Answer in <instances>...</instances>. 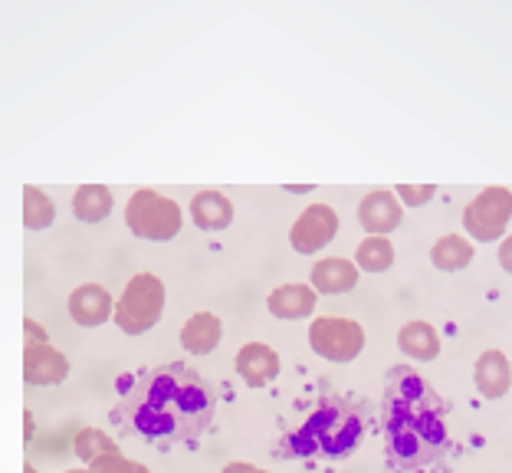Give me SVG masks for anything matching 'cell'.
I'll list each match as a JSON object with an SVG mask.
<instances>
[{
    "label": "cell",
    "instance_id": "6da1fadb",
    "mask_svg": "<svg viewBox=\"0 0 512 473\" xmlns=\"http://www.w3.org/2000/svg\"><path fill=\"white\" fill-rule=\"evenodd\" d=\"M214 414L217 391L194 368L171 362L125 378L109 418L122 434L148 444H188L211 428Z\"/></svg>",
    "mask_w": 512,
    "mask_h": 473
},
{
    "label": "cell",
    "instance_id": "7a4b0ae2",
    "mask_svg": "<svg viewBox=\"0 0 512 473\" xmlns=\"http://www.w3.org/2000/svg\"><path fill=\"white\" fill-rule=\"evenodd\" d=\"M384 434H388L391 467L411 470L430 464L447 447L444 408L417 375L394 372L388 378V405H384Z\"/></svg>",
    "mask_w": 512,
    "mask_h": 473
},
{
    "label": "cell",
    "instance_id": "3957f363",
    "mask_svg": "<svg viewBox=\"0 0 512 473\" xmlns=\"http://www.w3.org/2000/svg\"><path fill=\"white\" fill-rule=\"evenodd\" d=\"M365 434V421L352 405L345 401H329L322 405L316 414H309L306 424L293 434L286 437L283 451H276L279 457H345L352 454L358 444H362Z\"/></svg>",
    "mask_w": 512,
    "mask_h": 473
},
{
    "label": "cell",
    "instance_id": "277c9868",
    "mask_svg": "<svg viewBox=\"0 0 512 473\" xmlns=\"http://www.w3.org/2000/svg\"><path fill=\"white\" fill-rule=\"evenodd\" d=\"M161 313H165V283L155 273H138L115 303V326L125 336H145L161 322Z\"/></svg>",
    "mask_w": 512,
    "mask_h": 473
},
{
    "label": "cell",
    "instance_id": "5b68a950",
    "mask_svg": "<svg viewBox=\"0 0 512 473\" xmlns=\"http://www.w3.org/2000/svg\"><path fill=\"white\" fill-rule=\"evenodd\" d=\"M125 224L135 237L151 244H168L181 234V207L158 191H135L125 207Z\"/></svg>",
    "mask_w": 512,
    "mask_h": 473
},
{
    "label": "cell",
    "instance_id": "8992f818",
    "mask_svg": "<svg viewBox=\"0 0 512 473\" xmlns=\"http://www.w3.org/2000/svg\"><path fill=\"white\" fill-rule=\"evenodd\" d=\"M309 345L325 362H352L365 349V329L355 319L319 316L309 326Z\"/></svg>",
    "mask_w": 512,
    "mask_h": 473
},
{
    "label": "cell",
    "instance_id": "52a82bcc",
    "mask_svg": "<svg viewBox=\"0 0 512 473\" xmlns=\"http://www.w3.org/2000/svg\"><path fill=\"white\" fill-rule=\"evenodd\" d=\"M509 221H512L509 188H486L483 194H476L467 204V211H463V230H467L473 240H480V244L503 240Z\"/></svg>",
    "mask_w": 512,
    "mask_h": 473
},
{
    "label": "cell",
    "instance_id": "ba28073f",
    "mask_svg": "<svg viewBox=\"0 0 512 473\" xmlns=\"http://www.w3.org/2000/svg\"><path fill=\"white\" fill-rule=\"evenodd\" d=\"M339 234V214L329 204H312L299 214V221L289 230V244L302 257H312V253L325 250Z\"/></svg>",
    "mask_w": 512,
    "mask_h": 473
},
{
    "label": "cell",
    "instance_id": "9c48e42d",
    "mask_svg": "<svg viewBox=\"0 0 512 473\" xmlns=\"http://www.w3.org/2000/svg\"><path fill=\"white\" fill-rule=\"evenodd\" d=\"M69 316H73L76 326L99 329V326H106L109 319H115V299L106 286L83 283L79 290H73V296H69Z\"/></svg>",
    "mask_w": 512,
    "mask_h": 473
},
{
    "label": "cell",
    "instance_id": "30bf717a",
    "mask_svg": "<svg viewBox=\"0 0 512 473\" xmlns=\"http://www.w3.org/2000/svg\"><path fill=\"white\" fill-rule=\"evenodd\" d=\"M66 378H69V359L60 349H53L50 342L23 349V382L27 385L46 388V385H60Z\"/></svg>",
    "mask_w": 512,
    "mask_h": 473
},
{
    "label": "cell",
    "instance_id": "8fae6325",
    "mask_svg": "<svg viewBox=\"0 0 512 473\" xmlns=\"http://www.w3.org/2000/svg\"><path fill=\"white\" fill-rule=\"evenodd\" d=\"M401 201L391 191H368L362 204H358V221L371 237H388L391 230L401 227Z\"/></svg>",
    "mask_w": 512,
    "mask_h": 473
},
{
    "label": "cell",
    "instance_id": "7c38bea8",
    "mask_svg": "<svg viewBox=\"0 0 512 473\" xmlns=\"http://www.w3.org/2000/svg\"><path fill=\"white\" fill-rule=\"evenodd\" d=\"M237 375L250 388H266L276 382L279 375V355L263 342H247L237 352Z\"/></svg>",
    "mask_w": 512,
    "mask_h": 473
},
{
    "label": "cell",
    "instance_id": "4fadbf2b",
    "mask_svg": "<svg viewBox=\"0 0 512 473\" xmlns=\"http://www.w3.org/2000/svg\"><path fill=\"white\" fill-rule=\"evenodd\" d=\"M358 283V263L345 257H325L312 267V290L322 296H342L355 290Z\"/></svg>",
    "mask_w": 512,
    "mask_h": 473
},
{
    "label": "cell",
    "instance_id": "5bb4252c",
    "mask_svg": "<svg viewBox=\"0 0 512 473\" xmlns=\"http://www.w3.org/2000/svg\"><path fill=\"white\" fill-rule=\"evenodd\" d=\"M473 382L476 388H480V395L483 398H503L509 385H512V365L509 359L499 349H490V352H483L480 359H476V368H473Z\"/></svg>",
    "mask_w": 512,
    "mask_h": 473
},
{
    "label": "cell",
    "instance_id": "9a60e30c",
    "mask_svg": "<svg viewBox=\"0 0 512 473\" xmlns=\"http://www.w3.org/2000/svg\"><path fill=\"white\" fill-rule=\"evenodd\" d=\"M316 299L319 293L306 283H283L270 293L266 306L276 319H306L316 313Z\"/></svg>",
    "mask_w": 512,
    "mask_h": 473
},
{
    "label": "cell",
    "instance_id": "2e32d148",
    "mask_svg": "<svg viewBox=\"0 0 512 473\" xmlns=\"http://www.w3.org/2000/svg\"><path fill=\"white\" fill-rule=\"evenodd\" d=\"M191 217L207 234H217V230H227L234 224V204L220 191H201L191 198Z\"/></svg>",
    "mask_w": 512,
    "mask_h": 473
},
{
    "label": "cell",
    "instance_id": "e0dca14e",
    "mask_svg": "<svg viewBox=\"0 0 512 473\" xmlns=\"http://www.w3.org/2000/svg\"><path fill=\"white\" fill-rule=\"evenodd\" d=\"M224 339V322L214 313H194L181 326V345L191 355H211Z\"/></svg>",
    "mask_w": 512,
    "mask_h": 473
},
{
    "label": "cell",
    "instance_id": "ac0fdd59",
    "mask_svg": "<svg viewBox=\"0 0 512 473\" xmlns=\"http://www.w3.org/2000/svg\"><path fill=\"white\" fill-rule=\"evenodd\" d=\"M398 349L414 362H434L440 355V332L427 322H407L398 332Z\"/></svg>",
    "mask_w": 512,
    "mask_h": 473
},
{
    "label": "cell",
    "instance_id": "d6986e66",
    "mask_svg": "<svg viewBox=\"0 0 512 473\" xmlns=\"http://www.w3.org/2000/svg\"><path fill=\"white\" fill-rule=\"evenodd\" d=\"M112 191L106 184H83L73 194V214L83 224H102L112 214Z\"/></svg>",
    "mask_w": 512,
    "mask_h": 473
},
{
    "label": "cell",
    "instance_id": "ffe728a7",
    "mask_svg": "<svg viewBox=\"0 0 512 473\" xmlns=\"http://www.w3.org/2000/svg\"><path fill=\"white\" fill-rule=\"evenodd\" d=\"M430 263L444 273H457V270H467L473 263V244L467 237H457V234H447L440 237L434 250H430Z\"/></svg>",
    "mask_w": 512,
    "mask_h": 473
},
{
    "label": "cell",
    "instance_id": "44dd1931",
    "mask_svg": "<svg viewBox=\"0 0 512 473\" xmlns=\"http://www.w3.org/2000/svg\"><path fill=\"white\" fill-rule=\"evenodd\" d=\"M53 221H56L53 201L46 198L40 188L27 184V188H23V227H27V230H46V227H53Z\"/></svg>",
    "mask_w": 512,
    "mask_h": 473
},
{
    "label": "cell",
    "instance_id": "7402d4cb",
    "mask_svg": "<svg viewBox=\"0 0 512 473\" xmlns=\"http://www.w3.org/2000/svg\"><path fill=\"white\" fill-rule=\"evenodd\" d=\"M76 457L83 460V464H96V460L102 457H112V454H122V447H115V441L106 434V431H99V428H83L76 434Z\"/></svg>",
    "mask_w": 512,
    "mask_h": 473
},
{
    "label": "cell",
    "instance_id": "603a6c76",
    "mask_svg": "<svg viewBox=\"0 0 512 473\" xmlns=\"http://www.w3.org/2000/svg\"><path fill=\"white\" fill-rule=\"evenodd\" d=\"M355 263H358V270H365V273L391 270V263H394L391 240L388 237H368V240H362L358 250H355Z\"/></svg>",
    "mask_w": 512,
    "mask_h": 473
},
{
    "label": "cell",
    "instance_id": "cb8c5ba5",
    "mask_svg": "<svg viewBox=\"0 0 512 473\" xmlns=\"http://www.w3.org/2000/svg\"><path fill=\"white\" fill-rule=\"evenodd\" d=\"M89 470H96V473H151L145 464H138V460H128L125 454H112V457H102L96 460Z\"/></svg>",
    "mask_w": 512,
    "mask_h": 473
},
{
    "label": "cell",
    "instance_id": "d4e9b609",
    "mask_svg": "<svg viewBox=\"0 0 512 473\" xmlns=\"http://www.w3.org/2000/svg\"><path fill=\"white\" fill-rule=\"evenodd\" d=\"M394 194H398V201H404V207H421L437 194V184H398Z\"/></svg>",
    "mask_w": 512,
    "mask_h": 473
},
{
    "label": "cell",
    "instance_id": "484cf974",
    "mask_svg": "<svg viewBox=\"0 0 512 473\" xmlns=\"http://www.w3.org/2000/svg\"><path fill=\"white\" fill-rule=\"evenodd\" d=\"M23 336H27V349L30 345H43V342H50V336H46V329L37 326L33 319H23Z\"/></svg>",
    "mask_w": 512,
    "mask_h": 473
},
{
    "label": "cell",
    "instance_id": "4316f807",
    "mask_svg": "<svg viewBox=\"0 0 512 473\" xmlns=\"http://www.w3.org/2000/svg\"><path fill=\"white\" fill-rule=\"evenodd\" d=\"M499 267L506 273H512V234L503 237V244H499Z\"/></svg>",
    "mask_w": 512,
    "mask_h": 473
},
{
    "label": "cell",
    "instance_id": "83f0119b",
    "mask_svg": "<svg viewBox=\"0 0 512 473\" xmlns=\"http://www.w3.org/2000/svg\"><path fill=\"white\" fill-rule=\"evenodd\" d=\"M224 473H270V470H260V467H253V464H240V460H234V464H227Z\"/></svg>",
    "mask_w": 512,
    "mask_h": 473
},
{
    "label": "cell",
    "instance_id": "f1b7e54d",
    "mask_svg": "<svg viewBox=\"0 0 512 473\" xmlns=\"http://www.w3.org/2000/svg\"><path fill=\"white\" fill-rule=\"evenodd\" d=\"M316 184H286V191H312Z\"/></svg>",
    "mask_w": 512,
    "mask_h": 473
},
{
    "label": "cell",
    "instance_id": "f546056e",
    "mask_svg": "<svg viewBox=\"0 0 512 473\" xmlns=\"http://www.w3.org/2000/svg\"><path fill=\"white\" fill-rule=\"evenodd\" d=\"M23 421H27V441H30V437H33V414L27 411V414H23Z\"/></svg>",
    "mask_w": 512,
    "mask_h": 473
},
{
    "label": "cell",
    "instance_id": "4dcf8cb0",
    "mask_svg": "<svg viewBox=\"0 0 512 473\" xmlns=\"http://www.w3.org/2000/svg\"><path fill=\"white\" fill-rule=\"evenodd\" d=\"M23 473H37V467H33V464H23Z\"/></svg>",
    "mask_w": 512,
    "mask_h": 473
},
{
    "label": "cell",
    "instance_id": "1f68e13d",
    "mask_svg": "<svg viewBox=\"0 0 512 473\" xmlns=\"http://www.w3.org/2000/svg\"><path fill=\"white\" fill-rule=\"evenodd\" d=\"M63 473H96V470H63Z\"/></svg>",
    "mask_w": 512,
    "mask_h": 473
}]
</instances>
